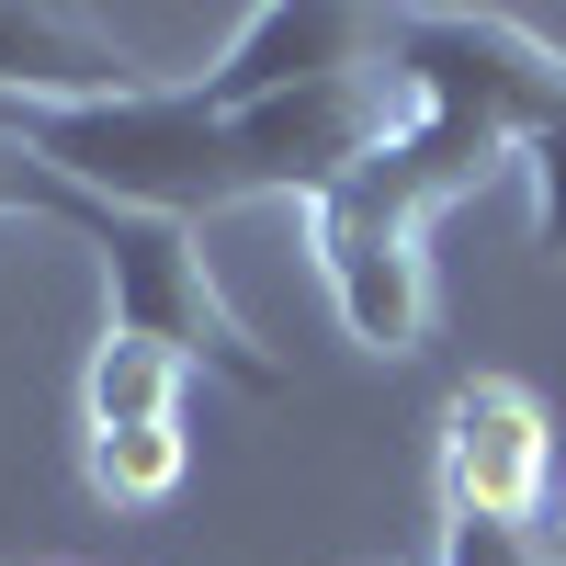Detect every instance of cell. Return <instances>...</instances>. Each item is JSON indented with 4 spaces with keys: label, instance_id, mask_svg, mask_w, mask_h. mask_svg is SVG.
Returning <instances> with one entry per match:
<instances>
[{
    "label": "cell",
    "instance_id": "obj_1",
    "mask_svg": "<svg viewBox=\"0 0 566 566\" xmlns=\"http://www.w3.org/2000/svg\"><path fill=\"white\" fill-rule=\"evenodd\" d=\"M499 159H510L499 136L408 103V125L386 136V148L306 205V250H317L328 306H340V328L363 352H419L431 340V250L419 239H431V216L464 205Z\"/></svg>",
    "mask_w": 566,
    "mask_h": 566
},
{
    "label": "cell",
    "instance_id": "obj_2",
    "mask_svg": "<svg viewBox=\"0 0 566 566\" xmlns=\"http://www.w3.org/2000/svg\"><path fill=\"white\" fill-rule=\"evenodd\" d=\"M0 136L34 148L45 170H69L80 193L125 205V216L205 227L227 205H250L239 125H227L193 80H148V91H114V103H12V91H0Z\"/></svg>",
    "mask_w": 566,
    "mask_h": 566
},
{
    "label": "cell",
    "instance_id": "obj_3",
    "mask_svg": "<svg viewBox=\"0 0 566 566\" xmlns=\"http://www.w3.org/2000/svg\"><path fill=\"white\" fill-rule=\"evenodd\" d=\"M397 80L419 114H453L522 159V136L566 114V57L510 12H397Z\"/></svg>",
    "mask_w": 566,
    "mask_h": 566
},
{
    "label": "cell",
    "instance_id": "obj_4",
    "mask_svg": "<svg viewBox=\"0 0 566 566\" xmlns=\"http://www.w3.org/2000/svg\"><path fill=\"white\" fill-rule=\"evenodd\" d=\"M555 419L522 374H464L442 397V522H544Z\"/></svg>",
    "mask_w": 566,
    "mask_h": 566
},
{
    "label": "cell",
    "instance_id": "obj_5",
    "mask_svg": "<svg viewBox=\"0 0 566 566\" xmlns=\"http://www.w3.org/2000/svg\"><path fill=\"white\" fill-rule=\"evenodd\" d=\"M227 125H239L250 205H261V193L317 205L328 181H352L408 114L386 103V69H363V80H317V91H283V103H250V114H227Z\"/></svg>",
    "mask_w": 566,
    "mask_h": 566
},
{
    "label": "cell",
    "instance_id": "obj_6",
    "mask_svg": "<svg viewBox=\"0 0 566 566\" xmlns=\"http://www.w3.org/2000/svg\"><path fill=\"white\" fill-rule=\"evenodd\" d=\"M397 57V12H352V0H272V12L239 23V45L193 80L216 114H250L283 103V91H317V80H363Z\"/></svg>",
    "mask_w": 566,
    "mask_h": 566
},
{
    "label": "cell",
    "instance_id": "obj_7",
    "mask_svg": "<svg viewBox=\"0 0 566 566\" xmlns=\"http://www.w3.org/2000/svg\"><path fill=\"white\" fill-rule=\"evenodd\" d=\"M0 91L12 103H114V91H148V69L125 45H103L80 12L0 0Z\"/></svg>",
    "mask_w": 566,
    "mask_h": 566
},
{
    "label": "cell",
    "instance_id": "obj_8",
    "mask_svg": "<svg viewBox=\"0 0 566 566\" xmlns=\"http://www.w3.org/2000/svg\"><path fill=\"white\" fill-rule=\"evenodd\" d=\"M181 386L193 363L148 328H103L91 340V374H80V419L91 431H181Z\"/></svg>",
    "mask_w": 566,
    "mask_h": 566
},
{
    "label": "cell",
    "instance_id": "obj_9",
    "mask_svg": "<svg viewBox=\"0 0 566 566\" xmlns=\"http://www.w3.org/2000/svg\"><path fill=\"white\" fill-rule=\"evenodd\" d=\"M91 488L103 499H170L181 488V431H91Z\"/></svg>",
    "mask_w": 566,
    "mask_h": 566
},
{
    "label": "cell",
    "instance_id": "obj_10",
    "mask_svg": "<svg viewBox=\"0 0 566 566\" xmlns=\"http://www.w3.org/2000/svg\"><path fill=\"white\" fill-rule=\"evenodd\" d=\"M522 181H533V239H544V261H566V114L522 136Z\"/></svg>",
    "mask_w": 566,
    "mask_h": 566
},
{
    "label": "cell",
    "instance_id": "obj_11",
    "mask_svg": "<svg viewBox=\"0 0 566 566\" xmlns=\"http://www.w3.org/2000/svg\"><path fill=\"white\" fill-rule=\"evenodd\" d=\"M544 566H566V522H555V533H544Z\"/></svg>",
    "mask_w": 566,
    "mask_h": 566
}]
</instances>
